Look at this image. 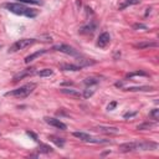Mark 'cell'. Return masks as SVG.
<instances>
[{"mask_svg":"<svg viewBox=\"0 0 159 159\" xmlns=\"http://www.w3.org/2000/svg\"><path fill=\"white\" fill-rule=\"evenodd\" d=\"M4 7L7 9L12 14L22 15L26 17H35L37 15V10L30 9V7H27L22 4H19V2H6V4H4Z\"/></svg>","mask_w":159,"mask_h":159,"instance_id":"obj_1","label":"cell"},{"mask_svg":"<svg viewBox=\"0 0 159 159\" xmlns=\"http://www.w3.org/2000/svg\"><path fill=\"white\" fill-rule=\"evenodd\" d=\"M35 88H36V84L32 83V82H30V83H26V84L19 87V88H16V89H12V91H10V92H6L5 96H6V97L11 96V97H16V98H25V97H27Z\"/></svg>","mask_w":159,"mask_h":159,"instance_id":"obj_2","label":"cell"},{"mask_svg":"<svg viewBox=\"0 0 159 159\" xmlns=\"http://www.w3.org/2000/svg\"><path fill=\"white\" fill-rule=\"evenodd\" d=\"M36 42V39H21V40H17L16 42H14L10 48H9V53H12V52H16L19 50H22L25 47H29L31 46L32 43Z\"/></svg>","mask_w":159,"mask_h":159,"instance_id":"obj_3","label":"cell"},{"mask_svg":"<svg viewBox=\"0 0 159 159\" xmlns=\"http://www.w3.org/2000/svg\"><path fill=\"white\" fill-rule=\"evenodd\" d=\"M73 137L83 140V142H88V143H106L107 140H102V139H97V138H93L91 137L89 134L87 133H83V132H73Z\"/></svg>","mask_w":159,"mask_h":159,"instance_id":"obj_4","label":"cell"},{"mask_svg":"<svg viewBox=\"0 0 159 159\" xmlns=\"http://www.w3.org/2000/svg\"><path fill=\"white\" fill-rule=\"evenodd\" d=\"M52 50H55V51H60V52H63V53H66V55H71V56H78V52H77L73 47H71V46H68V45H65V43L55 45V46L52 47Z\"/></svg>","mask_w":159,"mask_h":159,"instance_id":"obj_5","label":"cell"},{"mask_svg":"<svg viewBox=\"0 0 159 159\" xmlns=\"http://www.w3.org/2000/svg\"><path fill=\"white\" fill-rule=\"evenodd\" d=\"M45 122H46L47 124H50V125L57 128V129H61V130H66V129H67V125H66L63 122H61L60 119H57V118L45 117Z\"/></svg>","mask_w":159,"mask_h":159,"instance_id":"obj_6","label":"cell"},{"mask_svg":"<svg viewBox=\"0 0 159 159\" xmlns=\"http://www.w3.org/2000/svg\"><path fill=\"white\" fill-rule=\"evenodd\" d=\"M118 150L122 153H128V152H133V150H138V142H128V143H123L118 147Z\"/></svg>","mask_w":159,"mask_h":159,"instance_id":"obj_7","label":"cell"},{"mask_svg":"<svg viewBox=\"0 0 159 159\" xmlns=\"http://www.w3.org/2000/svg\"><path fill=\"white\" fill-rule=\"evenodd\" d=\"M109 41H111L109 34H108V32H102V34L99 35L98 40H97V46L101 47V48H103V47H106V46L109 43Z\"/></svg>","mask_w":159,"mask_h":159,"instance_id":"obj_8","label":"cell"},{"mask_svg":"<svg viewBox=\"0 0 159 159\" xmlns=\"http://www.w3.org/2000/svg\"><path fill=\"white\" fill-rule=\"evenodd\" d=\"M97 29V24L96 22H89L84 26H82L80 29V34H83V35H91L94 32V30Z\"/></svg>","mask_w":159,"mask_h":159,"instance_id":"obj_9","label":"cell"},{"mask_svg":"<svg viewBox=\"0 0 159 159\" xmlns=\"http://www.w3.org/2000/svg\"><path fill=\"white\" fill-rule=\"evenodd\" d=\"M34 73H35V68H26V70H22L21 72H19V73H16L12 80H14V82H16V81L22 80V78H25L27 76H31Z\"/></svg>","mask_w":159,"mask_h":159,"instance_id":"obj_10","label":"cell"},{"mask_svg":"<svg viewBox=\"0 0 159 159\" xmlns=\"http://www.w3.org/2000/svg\"><path fill=\"white\" fill-rule=\"evenodd\" d=\"M60 91H61V93L67 94V96H71V97H75V98H80V97H82V94H81L78 91L72 89V88H61Z\"/></svg>","mask_w":159,"mask_h":159,"instance_id":"obj_11","label":"cell"},{"mask_svg":"<svg viewBox=\"0 0 159 159\" xmlns=\"http://www.w3.org/2000/svg\"><path fill=\"white\" fill-rule=\"evenodd\" d=\"M46 52H47V50H40V51H36V52H34V53L26 56V57H25V63H30L31 61H34L35 58H37L39 56H41V55H43V53H46Z\"/></svg>","mask_w":159,"mask_h":159,"instance_id":"obj_12","label":"cell"},{"mask_svg":"<svg viewBox=\"0 0 159 159\" xmlns=\"http://www.w3.org/2000/svg\"><path fill=\"white\" fill-rule=\"evenodd\" d=\"M60 70H62V71H80L81 67L78 65H73V63H61Z\"/></svg>","mask_w":159,"mask_h":159,"instance_id":"obj_13","label":"cell"},{"mask_svg":"<svg viewBox=\"0 0 159 159\" xmlns=\"http://www.w3.org/2000/svg\"><path fill=\"white\" fill-rule=\"evenodd\" d=\"M97 129L102 133H106V134H117L118 133V128L116 127H104V125H99L97 127Z\"/></svg>","mask_w":159,"mask_h":159,"instance_id":"obj_14","label":"cell"},{"mask_svg":"<svg viewBox=\"0 0 159 159\" xmlns=\"http://www.w3.org/2000/svg\"><path fill=\"white\" fill-rule=\"evenodd\" d=\"M134 47H135V48H139V50H144V48H149V47H158V43H157V42L147 41V42H139V43H135Z\"/></svg>","mask_w":159,"mask_h":159,"instance_id":"obj_15","label":"cell"},{"mask_svg":"<svg viewBox=\"0 0 159 159\" xmlns=\"http://www.w3.org/2000/svg\"><path fill=\"white\" fill-rule=\"evenodd\" d=\"M101 81V78L98 77V76H89V77H87V78H84V81H83V83L86 84V86H88V87H91V86H93V84H97L98 82Z\"/></svg>","mask_w":159,"mask_h":159,"instance_id":"obj_16","label":"cell"},{"mask_svg":"<svg viewBox=\"0 0 159 159\" xmlns=\"http://www.w3.org/2000/svg\"><path fill=\"white\" fill-rule=\"evenodd\" d=\"M154 87L152 86H138V87H128L125 88V91H129V92H138V91H153Z\"/></svg>","mask_w":159,"mask_h":159,"instance_id":"obj_17","label":"cell"},{"mask_svg":"<svg viewBox=\"0 0 159 159\" xmlns=\"http://www.w3.org/2000/svg\"><path fill=\"white\" fill-rule=\"evenodd\" d=\"M77 63H78V66L82 68V67H84V66L94 65L96 61H93V60H88V58H81V57H78V58H77Z\"/></svg>","mask_w":159,"mask_h":159,"instance_id":"obj_18","label":"cell"},{"mask_svg":"<svg viewBox=\"0 0 159 159\" xmlns=\"http://www.w3.org/2000/svg\"><path fill=\"white\" fill-rule=\"evenodd\" d=\"M48 139L51 140V142H53L57 147H60V148H62L63 145H65V140L62 139V138H57V137H53V135H50L48 137Z\"/></svg>","mask_w":159,"mask_h":159,"instance_id":"obj_19","label":"cell"},{"mask_svg":"<svg viewBox=\"0 0 159 159\" xmlns=\"http://www.w3.org/2000/svg\"><path fill=\"white\" fill-rule=\"evenodd\" d=\"M152 127H154V123H153V122H144V123L139 124V125L137 127V129H138V130H145V129H150Z\"/></svg>","mask_w":159,"mask_h":159,"instance_id":"obj_20","label":"cell"},{"mask_svg":"<svg viewBox=\"0 0 159 159\" xmlns=\"http://www.w3.org/2000/svg\"><path fill=\"white\" fill-rule=\"evenodd\" d=\"M52 73H53V71L51 68H43V70H41V71L37 72V75L40 77H50Z\"/></svg>","mask_w":159,"mask_h":159,"instance_id":"obj_21","label":"cell"},{"mask_svg":"<svg viewBox=\"0 0 159 159\" xmlns=\"http://www.w3.org/2000/svg\"><path fill=\"white\" fill-rule=\"evenodd\" d=\"M40 153H51L52 152V148L50 145H46V144H40L39 145V149H37Z\"/></svg>","mask_w":159,"mask_h":159,"instance_id":"obj_22","label":"cell"},{"mask_svg":"<svg viewBox=\"0 0 159 159\" xmlns=\"http://www.w3.org/2000/svg\"><path fill=\"white\" fill-rule=\"evenodd\" d=\"M139 2H140V0H125V1L119 6V9L122 10V9H124V7L129 6V5H135V4H139Z\"/></svg>","mask_w":159,"mask_h":159,"instance_id":"obj_23","label":"cell"},{"mask_svg":"<svg viewBox=\"0 0 159 159\" xmlns=\"http://www.w3.org/2000/svg\"><path fill=\"white\" fill-rule=\"evenodd\" d=\"M134 76H148V73L144 72V71H135V72L128 73V75H127V78H132V77H134Z\"/></svg>","mask_w":159,"mask_h":159,"instance_id":"obj_24","label":"cell"},{"mask_svg":"<svg viewBox=\"0 0 159 159\" xmlns=\"http://www.w3.org/2000/svg\"><path fill=\"white\" fill-rule=\"evenodd\" d=\"M149 116H150L154 120H158V119H159V109H157V108L153 109V111L149 113Z\"/></svg>","mask_w":159,"mask_h":159,"instance_id":"obj_25","label":"cell"},{"mask_svg":"<svg viewBox=\"0 0 159 159\" xmlns=\"http://www.w3.org/2000/svg\"><path fill=\"white\" fill-rule=\"evenodd\" d=\"M93 93H94V89H93V88H89V87H88V88H87V89L84 91V93H83L82 96H83L84 98H88V97H91V96H92Z\"/></svg>","mask_w":159,"mask_h":159,"instance_id":"obj_26","label":"cell"},{"mask_svg":"<svg viewBox=\"0 0 159 159\" xmlns=\"http://www.w3.org/2000/svg\"><path fill=\"white\" fill-rule=\"evenodd\" d=\"M26 134H27L29 137H31V138H32L35 142H37V140H39V139H37V135H36L34 132H30V130H27V132H26Z\"/></svg>","mask_w":159,"mask_h":159,"instance_id":"obj_27","label":"cell"},{"mask_svg":"<svg viewBox=\"0 0 159 159\" xmlns=\"http://www.w3.org/2000/svg\"><path fill=\"white\" fill-rule=\"evenodd\" d=\"M133 27H134L135 30H138V29H143V30H147V26H145V25H143V24H134V25H133Z\"/></svg>","mask_w":159,"mask_h":159,"instance_id":"obj_28","label":"cell"},{"mask_svg":"<svg viewBox=\"0 0 159 159\" xmlns=\"http://www.w3.org/2000/svg\"><path fill=\"white\" fill-rule=\"evenodd\" d=\"M20 2H26V4H40L39 0H19Z\"/></svg>","mask_w":159,"mask_h":159,"instance_id":"obj_29","label":"cell"},{"mask_svg":"<svg viewBox=\"0 0 159 159\" xmlns=\"http://www.w3.org/2000/svg\"><path fill=\"white\" fill-rule=\"evenodd\" d=\"M137 114V112H127V113H124V118H130V117H134Z\"/></svg>","mask_w":159,"mask_h":159,"instance_id":"obj_30","label":"cell"},{"mask_svg":"<svg viewBox=\"0 0 159 159\" xmlns=\"http://www.w3.org/2000/svg\"><path fill=\"white\" fill-rule=\"evenodd\" d=\"M116 106H117V102H111V103L108 104L107 109H108V111H112V109H114V108H116Z\"/></svg>","mask_w":159,"mask_h":159,"instance_id":"obj_31","label":"cell"},{"mask_svg":"<svg viewBox=\"0 0 159 159\" xmlns=\"http://www.w3.org/2000/svg\"><path fill=\"white\" fill-rule=\"evenodd\" d=\"M116 86H117V87H122V86H123V81H120V82H117V83H116Z\"/></svg>","mask_w":159,"mask_h":159,"instance_id":"obj_32","label":"cell"}]
</instances>
